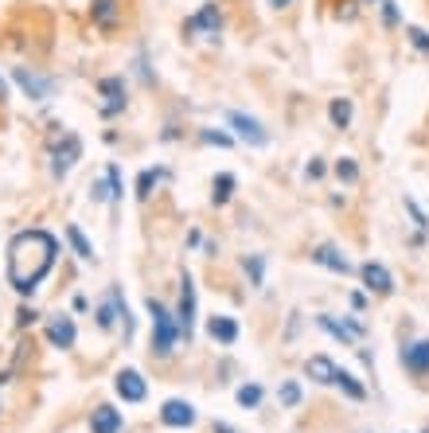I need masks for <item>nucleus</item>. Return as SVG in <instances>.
I'll use <instances>...</instances> for the list:
<instances>
[{
	"label": "nucleus",
	"mask_w": 429,
	"mask_h": 433,
	"mask_svg": "<svg viewBox=\"0 0 429 433\" xmlns=\"http://www.w3.org/2000/svg\"><path fill=\"white\" fill-rule=\"evenodd\" d=\"M59 258V238L47 230H20L8 246V281L16 285V293H36L39 281L55 270Z\"/></svg>",
	"instance_id": "obj_1"
},
{
	"label": "nucleus",
	"mask_w": 429,
	"mask_h": 433,
	"mask_svg": "<svg viewBox=\"0 0 429 433\" xmlns=\"http://www.w3.org/2000/svg\"><path fill=\"white\" fill-rule=\"evenodd\" d=\"M148 312H153V352L160 355V360H168L172 352H176V340H180V324L176 316L164 309L160 301H148Z\"/></svg>",
	"instance_id": "obj_2"
},
{
	"label": "nucleus",
	"mask_w": 429,
	"mask_h": 433,
	"mask_svg": "<svg viewBox=\"0 0 429 433\" xmlns=\"http://www.w3.org/2000/svg\"><path fill=\"white\" fill-rule=\"evenodd\" d=\"M227 125L238 133V141H246V145H254V148H262V145L269 141V133L262 129V121H258V118H250V113L227 110Z\"/></svg>",
	"instance_id": "obj_3"
},
{
	"label": "nucleus",
	"mask_w": 429,
	"mask_h": 433,
	"mask_svg": "<svg viewBox=\"0 0 429 433\" xmlns=\"http://www.w3.org/2000/svg\"><path fill=\"white\" fill-rule=\"evenodd\" d=\"M12 78L20 82V90L31 98V102H47V98L55 94V78H43V74L28 71V66H16V71H12Z\"/></svg>",
	"instance_id": "obj_4"
},
{
	"label": "nucleus",
	"mask_w": 429,
	"mask_h": 433,
	"mask_svg": "<svg viewBox=\"0 0 429 433\" xmlns=\"http://www.w3.org/2000/svg\"><path fill=\"white\" fill-rule=\"evenodd\" d=\"M180 312H176V324H180V336L192 340V328H195V281L192 273H184V281H180Z\"/></svg>",
	"instance_id": "obj_5"
},
{
	"label": "nucleus",
	"mask_w": 429,
	"mask_h": 433,
	"mask_svg": "<svg viewBox=\"0 0 429 433\" xmlns=\"http://www.w3.org/2000/svg\"><path fill=\"white\" fill-rule=\"evenodd\" d=\"M219 28H222V12H219V4H203L200 12H195L192 20L184 24L187 36H219Z\"/></svg>",
	"instance_id": "obj_6"
},
{
	"label": "nucleus",
	"mask_w": 429,
	"mask_h": 433,
	"mask_svg": "<svg viewBox=\"0 0 429 433\" xmlns=\"http://www.w3.org/2000/svg\"><path fill=\"white\" fill-rule=\"evenodd\" d=\"M160 422L172 429H187V426H195V406L184 402V398H168L160 406Z\"/></svg>",
	"instance_id": "obj_7"
},
{
	"label": "nucleus",
	"mask_w": 429,
	"mask_h": 433,
	"mask_svg": "<svg viewBox=\"0 0 429 433\" xmlns=\"http://www.w3.org/2000/svg\"><path fill=\"white\" fill-rule=\"evenodd\" d=\"M98 90H102V118H113V113L125 110V78H102L98 82Z\"/></svg>",
	"instance_id": "obj_8"
},
{
	"label": "nucleus",
	"mask_w": 429,
	"mask_h": 433,
	"mask_svg": "<svg viewBox=\"0 0 429 433\" xmlns=\"http://www.w3.org/2000/svg\"><path fill=\"white\" fill-rule=\"evenodd\" d=\"M118 394L125 398V402H145V394H148V387H145V379H141V371H133V367H125V371H118Z\"/></svg>",
	"instance_id": "obj_9"
},
{
	"label": "nucleus",
	"mask_w": 429,
	"mask_h": 433,
	"mask_svg": "<svg viewBox=\"0 0 429 433\" xmlns=\"http://www.w3.org/2000/svg\"><path fill=\"white\" fill-rule=\"evenodd\" d=\"M359 277H363V285L371 289V293H394V277H391V270L386 265H378V262H367L359 270Z\"/></svg>",
	"instance_id": "obj_10"
},
{
	"label": "nucleus",
	"mask_w": 429,
	"mask_h": 433,
	"mask_svg": "<svg viewBox=\"0 0 429 433\" xmlns=\"http://www.w3.org/2000/svg\"><path fill=\"white\" fill-rule=\"evenodd\" d=\"M312 262H316V265H324V270H332V273H343V277H348V273L356 270V265L348 262V254H340V250H336V246H328V243L312 250Z\"/></svg>",
	"instance_id": "obj_11"
},
{
	"label": "nucleus",
	"mask_w": 429,
	"mask_h": 433,
	"mask_svg": "<svg viewBox=\"0 0 429 433\" xmlns=\"http://www.w3.org/2000/svg\"><path fill=\"white\" fill-rule=\"evenodd\" d=\"M78 156H82V141L74 137V133H67V145L55 148V164H51V172L63 180V176H67V172L74 168V161H78Z\"/></svg>",
	"instance_id": "obj_12"
},
{
	"label": "nucleus",
	"mask_w": 429,
	"mask_h": 433,
	"mask_svg": "<svg viewBox=\"0 0 429 433\" xmlns=\"http://www.w3.org/2000/svg\"><path fill=\"white\" fill-rule=\"evenodd\" d=\"M47 340H51V347H74L78 332H74L71 316H51V320H47Z\"/></svg>",
	"instance_id": "obj_13"
},
{
	"label": "nucleus",
	"mask_w": 429,
	"mask_h": 433,
	"mask_svg": "<svg viewBox=\"0 0 429 433\" xmlns=\"http://www.w3.org/2000/svg\"><path fill=\"white\" fill-rule=\"evenodd\" d=\"M402 363L414 375H429V340H418V344L402 347Z\"/></svg>",
	"instance_id": "obj_14"
},
{
	"label": "nucleus",
	"mask_w": 429,
	"mask_h": 433,
	"mask_svg": "<svg viewBox=\"0 0 429 433\" xmlns=\"http://www.w3.org/2000/svg\"><path fill=\"white\" fill-rule=\"evenodd\" d=\"M90 433H121V410L98 406V410L90 414Z\"/></svg>",
	"instance_id": "obj_15"
},
{
	"label": "nucleus",
	"mask_w": 429,
	"mask_h": 433,
	"mask_svg": "<svg viewBox=\"0 0 429 433\" xmlns=\"http://www.w3.org/2000/svg\"><path fill=\"white\" fill-rule=\"evenodd\" d=\"M316 324L324 332H332L336 340H343V344H356V340L363 336V324H340L336 316H316Z\"/></svg>",
	"instance_id": "obj_16"
},
{
	"label": "nucleus",
	"mask_w": 429,
	"mask_h": 433,
	"mask_svg": "<svg viewBox=\"0 0 429 433\" xmlns=\"http://www.w3.org/2000/svg\"><path fill=\"white\" fill-rule=\"evenodd\" d=\"M207 336L214 340V344H234L238 340V320H230V316H211Z\"/></svg>",
	"instance_id": "obj_17"
},
{
	"label": "nucleus",
	"mask_w": 429,
	"mask_h": 433,
	"mask_svg": "<svg viewBox=\"0 0 429 433\" xmlns=\"http://www.w3.org/2000/svg\"><path fill=\"white\" fill-rule=\"evenodd\" d=\"M90 12H94V24H98V28L110 31L113 24H118V0H94V8H90Z\"/></svg>",
	"instance_id": "obj_18"
},
{
	"label": "nucleus",
	"mask_w": 429,
	"mask_h": 433,
	"mask_svg": "<svg viewBox=\"0 0 429 433\" xmlns=\"http://www.w3.org/2000/svg\"><path fill=\"white\" fill-rule=\"evenodd\" d=\"M304 371H309L316 382H332L336 379V363L328 360V355H312V360L304 363Z\"/></svg>",
	"instance_id": "obj_19"
},
{
	"label": "nucleus",
	"mask_w": 429,
	"mask_h": 433,
	"mask_svg": "<svg viewBox=\"0 0 429 433\" xmlns=\"http://www.w3.org/2000/svg\"><path fill=\"white\" fill-rule=\"evenodd\" d=\"M332 382L351 398V402H363V398H367V390H363L359 382H356V375H348V371H340V367H336V379H332Z\"/></svg>",
	"instance_id": "obj_20"
},
{
	"label": "nucleus",
	"mask_w": 429,
	"mask_h": 433,
	"mask_svg": "<svg viewBox=\"0 0 429 433\" xmlns=\"http://www.w3.org/2000/svg\"><path fill=\"white\" fill-rule=\"evenodd\" d=\"M98 328H102V332H110L113 328V324H118V301H113V293L110 297H105V301L102 305H98Z\"/></svg>",
	"instance_id": "obj_21"
},
{
	"label": "nucleus",
	"mask_w": 429,
	"mask_h": 433,
	"mask_svg": "<svg viewBox=\"0 0 429 433\" xmlns=\"http://www.w3.org/2000/svg\"><path fill=\"white\" fill-rule=\"evenodd\" d=\"M67 238H71V246H74V254H78V258H82V262H90V258H94V246H90V243H86V235H82V230H78V227H74V223H71V227H67Z\"/></svg>",
	"instance_id": "obj_22"
},
{
	"label": "nucleus",
	"mask_w": 429,
	"mask_h": 433,
	"mask_svg": "<svg viewBox=\"0 0 429 433\" xmlns=\"http://www.w3.org/2000/svg\"><path fill=\"white\" fill-rule=\"evenodd\" d=\"M160 180H164L160 168H145L141 180H137V199H148V195H153V188L160 184Z\"/></svg>",
	"instance_id": "obj_23"
},
{
	"label": "nucleus",
	"mask_w": 429,
	"mask_h": 433,
	"mask_svg": "<svg viewBox=\"0 0 429 433\" xmlns=\"http://www.w3.org/2000/svg\"><path fill=\"white\" fill-rule=\"evenodd\" d=\"M211 188H214V191H211L214 203H227V199L234 195V176H230V172H222V176H214Z\"/></svg>",
	"instance_id": "obj_24"
},
{
	"label": "nucleus",
	"mask_w": 429,
	"mask_h": 433,
	"mask_svg": "<svg viewBox=\"0 0 429 433\" xmlns=\"http://www.w3.org/2000/svg\"><path fill=\"white\" fill-rule=\"evenodd\" d=\"M328 113H332V125H336V129H348V125H351V102H348V98H336Z\"/></svg>",
	"instance_id": "obj_25"
},
{
	"label": "nucleus",
	"mask_w": 429,
	"mask_h": 433,
	"mask_svg": "<svg viewBox=\"0 0 429 433\" xmlns=\"http://www.w3.org/2000/svg\"><path fill=\"white\" fill-rule=\"evenodd\" d=\"M258 402H262V387H258V382H246V387H238V406L254 410Z\"/></svg>",
	"instance_id": "obj_26"
},
{
	"label": "nucleus",
	"mask_w": 429,
	"mask_h": 433,
	"mask_svg": "<svg viewBox=\"0 0 429 433\" xmlns=\"http://www.w3.org/2000/svg\"><path fill=\"white\" fill-rule=\"evenodd\" d=\"M277 398H281V406H301V382H281V390H277Z\"/></svg>",
	"instance_id": "obj_27"
},
{
	"label": "nucleus",
	"mask_w": 429,
	"mask_h": 433,
	"mask_svg": "<svg viewBox=\"0 0 429 433\" xmlns=\"http://www.w3.org/2000/svg\"><path fill=\"white\" fill-rule=\"evenodd\" d=\"M336 176H340V180H348V184H356V180H359V168H356V161H351V156H343V161H336Z\"/></svg>",
	"instance_id": "obj_28"
},
{
	"label": "nucleus",
	"mask_w": 429,
	"mask_h": 433,
	"mask_svg": "<svg viewBox=\"0 0 429 433\" xmlns=\"http://www.w3.org/2000/svg\"><path fill=\"white\" fill-rule=\"evenodd\" d=\"M406 39L418 47V51H425V55H429V31H422V28H406Z\"/></svg>",
	"instance_id": "obj_29"
},
{
	"label": "nucleus",
	"mask_w": 429,
	"mask_h": 433,
	"mask_svg": "<svg viewBox=\"0 0 429 433\" xmlns=\"http://www.w3.org/2000/svg\"><path fill=\"white\" fill-rule=\"evenodd\" d=\"M406 211H410V215H414V223H418V230H429V215H425V211H422V207H418V203H414V199H406Z\"/></svg>",
	"instance_id": "obj_30"
},
{
	"label": "nucleus",
	"mask_w": 429,
	"mask_h": 433,
	"mask_svg": "<svg viewBox=\"0 0 429 433\" xmlns=\"http://www.w3.org/2000/svg\"><path fill=\"white\" fill-rule=\"evenodd\" d=\"M203 141H207V145H219V148H227V145H230L227 133H214V129H203Z\"/></svg>",
	"instance_id": "obj_31"
},
{
	"label": "nucleus",
	"mask_w": 429,
	"mask_h": 433,
	"mask_svg": "<svg viewBox=\"0 0 429 433\" xmlns=\"http://www.w3.org/2000/svg\"><path fill=\"white\" fill-rule=\"evenodd\" d=\"M383 4V20L386 24H398V8H394V0H378Z\"/></svg>",
	"instance_id": "obj_32"
},
{
	"label": "nucleus",
	"mask_w": 429,
	"mask_h": 433,
	"mask_svg": "<svg viewBox=\"0 0 429 433\" xmlns=\"http://www.w3.org/2000/svg\"><path fill=\"white\" fill-rule=\"evenodd\" d=\"M246 270H250L254 285H262V258H254V262H246Z\"/></svg>",
	"instance_id": "obj_33"
},
{
	"label": "nucleus",
	"mask_w": 429,
	"mask_h": 433,
	"mask_svg": "<svg viewBox=\"0 0 429 433\" xmlns=\"http://www.w3.org/2000/svg\"><path fill=\"white\" fill-rule=\"evenodd\" d=\"M304 172H309L312 180H320V176H324V164H320V161H312V164H309V168H304Z\"/></svg>",
	"instance_id": "obj_34"
},
{
	"label": "nucleus",
	"mask_w": 429,
	"mask_h": 433,
	"mask_svg": "<svg viewBox=\"0 0 429 433\" xmlns=\"http://www.w3.org/2000/svg\"><path fill=\"white\" fill-rule=\"evenodd\" d=\"M36 320V309H20V324H31Z\"/></svg>",
	"instance_id": "obj_35"
},
{
	"label": "nucleus",
	"mask_w": 429,
	"mask_h": 433,
	"mask_svg": "<svg viewBox=\"0 0 429 433\" xmlns=\"http://www.w3.org/2000/svg\"><path fill=\"white\" fill-rule=\"evenodd\" d=\"M214 433H234V429H230L227 422H214Z\"/></svg>",
	"instance_id": "obj_36"
},
{
	"label": "nucleus",
	"mask_w": 429,
	"mask_h": 433,
	"mask_svg": "<svg viewBox=\"0 0 429 433\" xmlns=\"http://www.w3.org/2000/svg\"><path fill=\"white\" fill-rule=\"evenodd\" d=\"M4 98H8V82L0 78V102H4Z\"/></svg>",
	"instance_id": "obj_37"
},
{
	"label": "nucleus",
	"mask_w": 429,
	"mask_h": 433,
	"mask_svg": "<svg viewBox=\"0 0 429 433\" xmlns=\"http://www.w3.org/2000/svg\"><path fill=\"white\" fill-rule=\"evenodd\" d=\"M269 4H274V8H289L293 0H269Z\"/></svg>",
	"instance_id": "obj_38"
}]
</instances>
